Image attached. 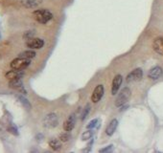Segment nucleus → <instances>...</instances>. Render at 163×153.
Wrapping results in <instances>:
<instances>
[{
	"mask_svg": "<svg viewBox=\"0 0 163 153\" xmlns=\"http://www.w3.org/2000/svg\"><path fill=\"white\" fill-rule=\"evenodd\" d=\"M33 16L38 23L46 24L53 18V14L46 9H40L33 13Z\"/></svg>",
	"mask_w": 163,
	"mask_h": 153,
	"instance_id": "nucleus-1",
	"label": "nucleus"
},
{
	"mask_svg": "<svg viewBox=\"0 0 163 153\" xmlns=\"http://www.w3.org/2000/svg\"><path fill=\"white\" fill-rule=\"evenodd\" d=\"M131 96V91L129 87L123 88L121 91L119 92L118 96L115 99V106L116 107H121L125 104L127 101H129V99Z\"/></svg>",
	"mask_w": 163,
	"mask_h": 153,
	"instance_id": "nucleus-2",
	"label": "nucleus"
},
{
	"mask_svg": "<svg viewBox=\"0 0 163 153\" xmlns=\"http://www.w3.org/2000/svg\"><path fill=\"white\" fill-rule=\"evenodd\" d=\"M31 63L30 59L28 58H14L13 61L11 62V68L14 69V70H24L26 69Z\"/></svg>",
	"mask_w": 163,
	"mask_h": 153,
	"instance_id": "nucleus-3",
	"label": "nucleus"
},
{
	"mask_svg": "<svg viewBox=\"0 0 163 153\" xmlns=\"http://www.w3.org/2000/svg\"><path fill=\"white\" fill-rule=\"evenodd\" d=\"M42 122H43V125L46 128H54L58 126L59 118L55 113H49L44 117Z\"/></svg>",
	"mask_w": 163,
	"mask_h": 153,
	"instance_id": "nucleus-4",
	"label": "nucleus"
},
{
	"mask_svg": "<svg viewBox=\"0 0 163 153\" xmlns=\"http://www.w3.org/2000/svg\"><path fill=\"white\" fill-rule=\"evenodd\" d=\"M143 77V70L141 68H136L134 71H131V73H129V75L126 78V82L128 83L135 82H139Z\"/></svg>",
	"mask_w": 163,
	"mask_h": 153,
	"instance_id": "nucleus-5",
	"label": "nucleus"
},
{
	"mask_svg": "<svg viewBox=\"0 0 163 153\" xmlns=\"http://www.w3.org/2000/svg\"><path fill=\"white\" fill-rule=\"evenodd\" d=\"M104 92H105V88L103 84H99L95 87V89L93 90V93L91 95V101L94 103H98L99 101L101 100L102 97L104 96Z\"/></svg>",
	"mask_w": 163,
	"mask_h": 153,
	"instance_id": "nucleus-6",
	"label": "nucleus"
},
{
	"mask_svg": "<svg viewBox=\"0 0 163 153\" xmlns=\"http://www.w3.org/2000/svg\"><path fill=\"white\" fill-rule=\"evenodd\" d=\"M26 45H27V47L30 48V49H40V48L43 47L44 41H43V39H41V38L32 37L27 40Z\"/></svg>",
	"mask_w": 163,
	"mask_h": 153,
	"instance_id": "nucleus-7",
	"label": "nucleus"
},
{
	"mask_svg": "<svg viewBox=\"0 0 163 153\" xmlns=\"http://www.w3.org/2000/svg\"><path fill=\"white\" fill-rule=\"evenodd\" d=\"M9 86H10L11 88L13 89H16L17 91L21 92L22 94H27V91L24 88V85H23V82L21 79H14V80H11L10 82H9Z\"/></svg>",
	"mask_w": 163,
	"mask_h": 153,
	"instance_id": "nucleus-8",
	"label": "nucleus"
},
{
	"mask_svg": "<svg viewBox=\"0 0 163 153\" xmlns=\"http://www.w3.org/2000/svg\"><path fill=\"white\" fill-rule=\"evenodd\" d=\"M122 82H123V78L121 75H116L114 77V79L112 80V86H111V94L113 96H115L118 93L120 87H121Z\"/></svg>",
	"mask_w": 163,
	"mask_h": 153,
	"instance_id": "nucleus-9",
	"label": "nucleus"
},
{
	"mask_svg": "<svg viewBox=\"0 0 163 153\" xmlns=\"http://www.w3.org/2000/svg\"><path fill=\"white\" fill-rule=\"evenodd\" d=\"M75 124H76V116H75V114H71L63 124V129L64 131L70 132L74 129Z\"/></svg>",
	"mask_w": 163,
	"mask_h": 153,
	"instance_id": "nucleus-10",
	"label": "nucleus"
},
{
	"mask_svg": "<svg viewBox=\"0 0 163 153\" xmlns=\"http://www.w3.org/2000/svg\"><path fill=\"white\" fill-rule=\"evenodd\" d=\"M162 74H163V70L160 66H155V67H153L149 71L148 76L152 80H158L162 76Z\"/></svg>",
	"mask_w": 163,
	"mask_h": 153,
	"instance_id": "nucleus-11",
	"label": "nucleus"
},
{
	"mask_svg": "<svg viewBox=\"0 0 163 153\" xmlns=\"http://www.w3.org/2000/svg\"><path fill=\"white\" fill-rule=\"evenodd\" d=\"M23 76H24L23 70H14V69H13V70L6 73V78H7L9 80H14V79H21Z\"/></svg>",
	"mask_w": 163,
	"mask_h": 153,
	"instance_id": "nucleus-12",
	"label": "nucleus"
},
{
	"mask_svg": "<svg viewBox=\"0 0 163 153\" xmlns=\"http://www.w3.org/2000/svg\"><path fill=\"white\" fill-rule=\"evenodd\" d=\"M153 48L156 53L163 56V37H156L153 42Z\"/></svg>",
	"mask_w": 163,
	"mask_h": 153,
	"instance_id": "nucleus-13",
	"label": "nucleus"
},
{
	"mask_svg": "<svg viewBox=\"0 0 163 153\" xmlns=\"http://www.w3.org/2000/svg\"><path fill=\"white\" fill-rule=\"evenodd\" d=\"M117 126H118V121H117L116 119L111 120L110 124H108L107 128H105V134H107L108 136H112L113 133L116 130Z\"/></svg>",
	"mask_w": 163,
	"mask_h": 153,
	"instance_id": "nucleus-14",
	"label": "nucleus"
},
{
	"mask_svg": "<svg viewBox=\"0 0 163 153\" xmlns=\"http://www.w3.org/2000/svg\"><path fill=\"white\" fill-rule=\"evenodd\" d=\"M40 0H21V5L26 8H36L40 4Z\"/></svg>",
	"mask_w": 163,
	"mask_h": 153,
	"instance_id": "nucleus-15",
	"label": "nucleus"
},
{
	"mask_svg": "<svg viewBox=\"0 0 163 153\" xmlns=\"http://www.w3.org/2000/svg\"><path fill=\"white\" fill-rule=\"evenodd\" d=\"M49 146L54 150H59L62 148V141L58 139H53L49 142Z\"/></svg>",
	"mask_w": 163,
	"mask_h": 153,
	"instance_id": "nucleus-16",
	"label": "nucleus"
},
{
	"mask_svg": "<svg viewBox=\"0 0 163 153\" xmlns=\"http://www.w3.org/2000/svg\"><path fill=\"white\" fill-rule=\"evenodd\" d=\"M36 55H37V54H36V52H34V51L29 50V51H24V52L20 53L18 56H19V58L31 59V58H34L35 56H36Z\"/></svg>",
	"mask_w": 163,
	"mask_h": 153,
	"instance_id": "nucleus-17",
	"label": "nucleus"
},
{
	"mask_svg": "<svg viewBox=\"0 0 163 153\" xmlns=\"http://www.w3.org/2000/svg\"><path fill=\"white\" fill-rule=\"evenodd\" d=\"M17 99H18L20 103L22 104L25 108H27V109H31L32 108V105H31V103H30V101L27 100L25 97H23V96H21V95H18V96H17Z\"/></svg>",
	"mask_w": 163,
	"mask_h": 153,
	"instance_id": "nucleus-18",
	"label": "nucleus"
},
{
	"mask_svg": "<svg viewBox=\"0 0 163 153\" xmlns=\"http://www.w3.org/2000/svg\"><path fill=\"white\" fill-rule=\"evenodd\" d=\"M59 139L61 140L62 143H66L71 139V135L68 131H65V132H63V133H62L61 135H60Z\"/></svg>",
	"mask_w": 163,
	"mask_h": 153,
	"instance_id": "nucleus-19",
	"label": "nucleus"
},
{
	"mask_svg": "<svg viewBox=\"0 0 163 153\" xmlns=\"http://www.w3.org/2000/svg\"><path fill=\"white\" fill-rule=\"evenodd\" d=\"M99 122H100L99 119H93L92 121H90L88 122V124L86 125V128L87 129H93V128L97 127L99 125Z\"/></svg>",
	"mask_w": 163,
	"mask_h": 153,
	"instance_id": "nucleus-20",
	"label": "nucleus"
},
{
	"mask_svg": "<svg viewBox=\"0 0 163 153\" xmlns=\"http://www.w3.org/2000/svg\"><path fill=\"white\" fill-rule=\"evenodd\" d=\"M92 136H93V132L90 129H88L83 133V135H82V139H83V141H88L91 139Z\"/></svg>",
	"mask_w": 163,
	"mask_h": 153,
	"instance_id": "nucleus-21",
	"label": "nucleus"
},
{
	"mask_svg": "<svg viewBox=\"0 0 163 153\" xmlns=\"http://www.w3.org/2000/svg\"><path fill=\"white\" fill-rule=\"evenodd\" d=\"M89 111H90V105L89 104H86V107H84V110H83V112H82V114H81V120L82 121H84V120L86 118L87 115L89 114Z\"/></svg>",
	"mask_w": 163,
	"mask_h": 153,
	"instance_id": "nucleus-22",
	"label": "nucleus"
},
{
	"mask_svg": "<svg viewBox=\"0 0 163 153\" xmlns=\"http://www.w3.org/2000/svg\"><path fill=\"white\" fill-rule=\"evenodd\" d=\"M8 131L10 132V133H12V134L16 135V136L18 135V130H17L16 126V125H14V124H12L8 126Z\"/></svg>",
	"mask_w": 163,
	"mask_h": 153,
	"instance_id": "nucleus-23",
	"label": "nucleus"
},
{
	"mask_svg": "<svg viewBox=\"0 0 163 153\" xmlns=\"http://www.w3.org/2000/svg\"><path fill=\"white\" fill-rule=\"evenodd\" d=\"M113 146L112 145H110V146H105V148H102L99 150V152H103V153H108V152H111V151H113Z\"/></svg>",
	"mask_w": 163,
	"mask_h": 153,
	"instance_id": "nucleus-24",
	"label": "nucleus"
},
{
	"mask_svg": "<svg viewBox=\"0 0 163 153\" xmlns=\"http://www.w3.org/2000/svg\"><path fill=\"white\" fill-rule=\"evenodd\" d=\"M34 35H35V31H28L24 34L23 37L26 38V39H30V38H32L33 37H34Z\"/></svg>",
	"mask_w": 163,
	"mask_h": 153,
	"instance_id": "nucleus-25",
	"label": "nucleus"
},
{
	"mask_svg": "<svg viewBox=\"0 0 163 153\" xmlns=\"http://www.w3.org/2000/svg\"><path fill=\"white\" fill-rule=\"evenodd\" d=\"M0 38H1V33H0Z\"/></svg>",
	"mask_w": 163,
	"mask_h": 153,
	"instance_id": "nucleus-26",
	"label": "nucleus"
}]
</instances>
